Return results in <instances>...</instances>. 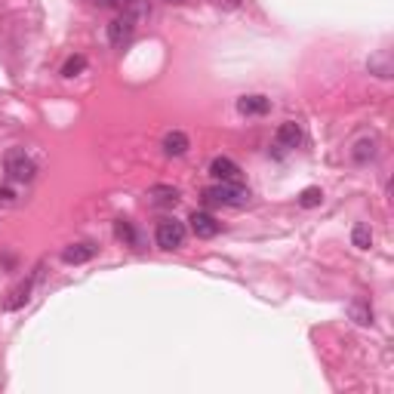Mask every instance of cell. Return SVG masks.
I'll list each match as a JSON object with an SVG mask.
<instances>
[{"instance_id": "cell-15", "label": "cell", "mask_w": 394, "mask_h": 394, "mask_svg": "<svg viewBox=\"0 0 394 394\" xmlns=\"http://www.w3.org/2000/svg\"><path fill=\"white\" fill-rule=\"evenodd\" d=\"M351 243H354L357 249H370V243H372V231L367 225H354V231H351Z\"/></svg>"}, {"instance_id": "cell-3", "label": "cell", "mask_w": 394, "mask_h": 394, "mask_svg": "<svg viewBox=\"0 0 394 394\" xmlns=\"http://www.w3.org/2000/svg\"><path fill=\"white\" fill-rule=\"evenodd\" d=\"M6 176L13 179V182H31L34 173H38V167H34V161L28 157L25 151H10L6 154Z\"/></svg>"}, {"instance_id": "cell-13", "label": "cell", "mask_w": 394, "mask_h": 394, "mask_svg": "<svg viewBox=\"0 0 394 394\" xmlns=\"http://www.w3.org/2000/svg\"><path fill=\"white\" fill-rule=\"evenodd\" d=\"M114 234H117V240H124L126 247H136V243H139V234H136V228H133L130 219H117V222H114Z\"/></svg>"}, {"instance_id": "cell-21", "label": "cell", "mask_w": 394, "mask_h": 394, "mask_svg": "<svg viewBox=\"0 0 394 394\" xmlns=\"http://www.w3.org/2000/svg\"><path fill=\"white\" fill-rule=\"evenodd\" d=\"M216 6H225V10H238V6H243V0H213Z\"/></svg>"}, {"instance_id": "cell-5", "label": "cell", "mask_w": 394, "mask_h": 394, "mask_svg": "<svg viewBox=\"0 0 394 394\" xmlns=\"http://www.w3.org/2000/svg\"><path fill=\"white\" fill-rule=\"evenodd\" d=\"M299 142H302V126L296 120H284L274 133V145L281 151H293V148H299Z\"/></svg>"}, {"instance_id": "cell-11", "label": "cell", "mask_w": 394, "mask_h": 394, "mask_svg": "<svg viewBox=\"0 0 394 394\" xmlns=\"http://www.w3.org/2000/svg\"><path fill=\"white\" fill-rule=\"evenodd\" d=\"M238 111L247 114V117H259V114L271 111V102L265 96H240L238 99Z\"/></svg>"}, {"instance_id": "cell-17", "label": "cell", "mask_w": 394, "mask_h": 394, "mask_svg": "<svg viewBox=\"0 0 394 394\" xmlns=\"http://www.w3.org/2000/svg\"><path fill=\"white\" fill-rule=\"evenodd\" d=\"M351 318H354L361 327H367V324H372V308L357 299V302H351Z\"/></svg>"}, {"instance_id": "cell-6", "label": "cell", "mask_w": 394, "mask_h": 394, "mask_svg": "<svg viewBox=\"0 0 394 394\" xmlns=\"http://www.w3.org/2000/svg\"><path fill=\"white\" fill-rule=\"evenodd\" d=\"M188 222H191V231L197 234V238H204V240H210V238H216L219 234V222H216V216H210V213H204V210H195L188 216Z\"/></svg>"}, {"instance_id": "cell-20", "label": "cell", "mask_w": 394, "mask_h": 394, "mask_svg": "<svg viewBox=\"0 0 394 394\" xmlns=\"http://www.w3.org/2000/svg\"><path fill=\"white\" fill-rule=\"evenodd\" d=\"M0 204H6V206L16 204V191H13V188H0Z\"/></svg>"}, {"instance_id": "cell-18", "label": "cell", "mask_w": 394, "mask_h": 394, "mask_svg": "<svg viewBox=\"0 0 394 394\" xmlns=\"http://www.w3.org/2000/svg\"><path fill=\"white\" fill-rule=\"evenodd\" d=\"M367 68H370L376 77H391V65H388V56H385V53L376 56V59H370Z\"/></svg>"}, {"instance_id": "cell-23", "label": "cell", "mask_w": 394, "mask_h": 394, "mask_svg": "<svg viewBox=\"0 0 394 394\" xmlns=\"http://www.w3.org/2000/svg\"><path fill=\"white\" fill-rule=\"evenodd\" d=\"M173 3H179V0H173Z\"/></svg>"}, {"instance_id": "cell-14", "label": "cell", "mask_w": 394, "mask_h": 394, "mask_svg": "<svg viewBox=\"0 0 394 394\" xmlns=\"http://www.w3.org/2000/svg\"><path fill=\"white\" fill-rule=\"evenodd\" d=\"M324 204V191L318 188V185H311V188H305L302 195H299V206L302 210H314V206Z\"/></svg>"}, {"instance_id": "cell-1", "label": "cell", "mask_w": 394, "mask_h": 394, "mask_svg": "<svg viewBox=\"0 0 394 394\" xmlns=\"http://www.w3.org/2000/svg\"><path fill=\"white\" fill-rule=\"evenodd\" d=\"M204 200L206 204H216V206H247L249 191L243 188L240 182H219L204 191Z\"/></svg>"}, {"instance_id": "cell-7", "label": "cell", "mask_w": 394, "mask_h": 394, "mask_svg": "<svg viewBox=\"0 0 394 394\" xmlns=\"http://www.w3.org/2000/svg\"><path fill=\"white\" fill-rule=\"evenodd\" d=\"M240 173L243 170L231 157H213V163H210V176L216 179V182H240Z\"/></svg>"}, {"instance_id": "cell-19", "label": "cell", "mask_w": 394, "mask_h": 394, "mask_svg": "<svg viewBox=\"0 0 394 394\" xmlns=\"http://www.w3.org/2000/svg\"><path fill=\"white\" fill-rule=\"evenodd\" d=\"M108 6H114L117 13H133L136 6H139V0H105Z\"/></svg>"}, {"instance_id": "cell-8", "label": "cell", "mask_w": 394, "mask_h": 394, "mask_svg": "<svg viewBox=\"0 0 394 394\" xmlns=\"http://www.w3.org/2000/svg\"><path fill=\"white\" fill-rule=\"evenodd\" d=\"M148 200H151V206L170 210V206H176L182 200V195H179V188H173V185H154V188H148Z\"/></svg>"}, {"instance_id": "cell-9", "label": "cell", "mask_w": 394, "mask_h": 394, "mask_svg": "<svg viewBox=\"0 0 394 394\" xmlns=\"http://www.w3.org/2000/svg\"><path fill=\"white\" fill-rule=\"evenodd\" d=\"M376 154H379V139L376 136H363V139H357L354 148H351V161L354 163H370Z\"/></svg>"}, {"instance_id": "cell-2", "label": "cell", "mask_w": 394, "mask_h": 394, "mask_svg": "<svg viewBox=\"0 0 394 394\" xmlns=\"http://www.w3.org/2000/svg\"><path fill=\"white\" fill-rule=\"evenodd\" d=\"M185 234H188V228H185V222L179 219H161L154 228V240L161 249H179L185 243Z\"/></svg>"}, {"instance_id": "cell-10", "label": "cell", "mask_w": 394, "mask_h": 394, "mask_svg": "<svg viewBox=\"0 0 394 394\" xmlns=\"http://www.w3.org/2000/svg\"><path fill=\"white\" fill-rule=\"evenodd\" d=\"M161 148H163V154H167V157H182L191 148V142H188V136H185L182 130H173V133L163 136Z\"/></svg>"}, {"instance_id": "cell-4", "label": "cell", "mask_w": 394, "mask_h": 394, "mask_svg": "<svg viewBox=\"0 0 394 394\" xmlns=\"http://www.w3.org/2000/svg\"><path fill=\"white\" fill-rule=\"evenodd\" d=\"M133 31H136L133 13H120L117 19H111L108 22V44L111 47H126L130 44V38H133Z\"/></svg>"}, {"instance_id": "cell-12", "label": "cell", "mask_w": 394, "mask_h": 394, "mask_svg": "<svg viewBox=\"0 0 394 394\" xmlns=\"http://www.w3.org/2000/svg\"><path fill=\"white\" fill-rule=\"evenodd\" d=\"M92 256H96V247H92V243H71V247L62 249V259L68 265H83V262H90Z\"/></svg>"}, {"instance_id": "cell-16", "label": "cell", "mask_w": 394, "mask_h": 394, "mask_svg": "<svg viewBox=\"0 0 394 394\" xmlns=\"http://www.w3.org/2000/svg\"><path fill=\"white\" fill-rule=\"evenodd\" d=\"M87 71V56H71V59L62 65V77H77Z\"/></svg>"}, {"instance_id": "cell-22", "label": "cell", "mask_w": 394, "mask_h": 394, "mask_svg": "<svg viewBox=\"0 0 394 394\" xmlns=\"http://www.w3.org/2000/svg\"><path fill=\"white\" fill-rule=\"evenodd\" d=\"M90 3H99V0H90ZM102 3H105V0H102Z\"/></svg>"}]
</instances>
